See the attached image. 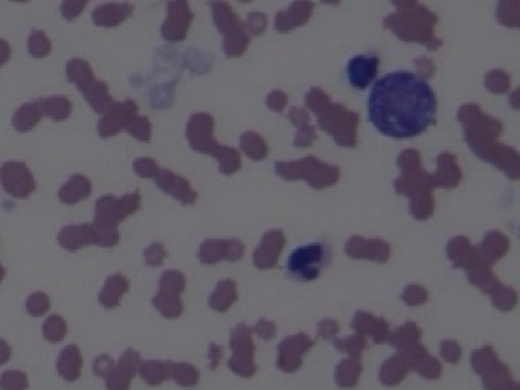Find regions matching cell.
<instances>
[{
    "mask_svg": "<svg viewBox=\"0 0 520 390\" xmlns=\"http://www.w3.org/2000/svg\"><path fill=\"white\" fill-rule=\"evenodd\" d=\"M436 108L432 86L409 69H394L377 78L366 96L368 122L391 139L426 133L436 121Z\"/></svg>",
    "mask_w": 520,
    "mask_h": 390,
    "instance_id": "1",
    "label": "cell"
},
{
    "mask_svg": "<svg viewBox=\"0 0 520 390\" xmlns=\"http://www.w3.org/2000/svg\"><path fill=\"white\" fill-rule=\"evenodd\" d=\"M329 247L327 243L315 241L299 246L287 258V273L299 281H313L329 263Z\"/></svg>",
    "mask_w": 520,
    "mask_h": 390,
    "instance_id": "2",
    "label": "cell"
},
{
    "mask_svg": "<svg viewBox=\"0 0 520 390\" xmlns=\"http://www.w3.org/2000/svg\"><path fill=\"white\" fill-rule=\"evenodd\" d=\"M380 69V58L374 52H358L349 57L344 66L346 84L362 92L373 86Z\"/></svg>",
    "mask_w": 520,
    "mask_h": 390,
    "instance_id": "3",
    "label": "cell"
}]
</instances>
